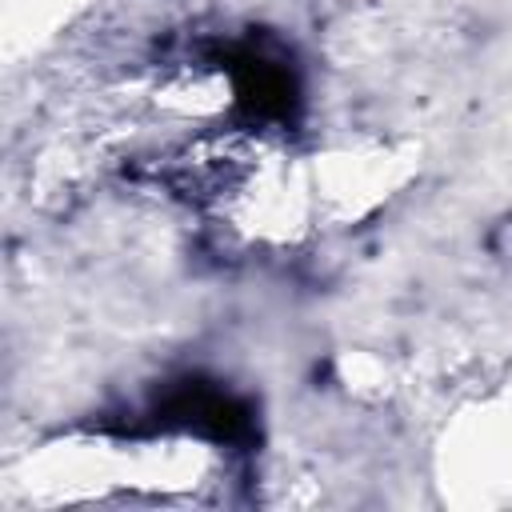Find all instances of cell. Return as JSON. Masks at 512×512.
<instances>
[{"label":"cell","mask_w":512,"mask_h":512,"mask_svg":"<svg viewBox=\"0 0 512 512\" xmlns=\"http://www.w3.org/2000/svg\"><path fill=\"white\" fill-rule=\"evenodd\" d=\"M164 420H184V424H196L220 440H244L252 432L248 424V408L208 384H184L176 396H168V404L160 408Z\"/></svg>","instance_id":"1"},{"label":"cell","mask_w":512,"mask_h":512,"mask_svg":"<svg viewBox=\"0 0 512 512\" xmlns=\"http://www.w3.org/2000/svg\"><path fill=\"white\" fill-rule=\"evenodd\" d=\"M232 72H236V92L240 104L252 108L256 116H284L292 108V80L280 64L264 60L260 52H236L232 56Z\"/></svg>","instance_id":"2"}]
</instances>
